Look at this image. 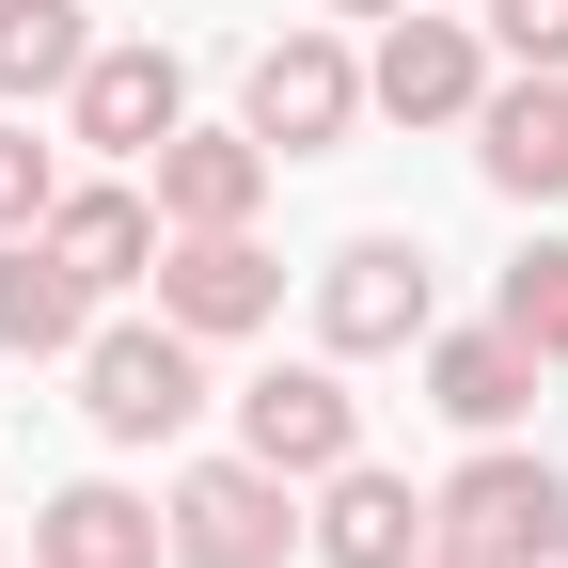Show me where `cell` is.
Wrapping results in <instances>:
<instances>
[{
	"instance_id": "cell-1",
	"label": "cell",
	"mask_w": 568,
	"mask_h": 568,
	"mask_svg": "<svg viewBox=\"0 0 568 568\" xmlns=\"http://www.w3.org/2000/svg\"><path fill=\"white\" fill-rule=\"evenodd\" d=\"M80 410L111 426V443H174V426L205 410L190 332H174V316H159V332H95V347H80Z\"/></svg>"
},
{
	"instance_id": "cell-2",
	"label": "cell",
	"mask_w": 568,
	"mask_h": 568,
	"mask_svg": "<svg viewBox=\"0 0 568 568\" xmlns=\"http://www.w3.org/2000/svg\"><path fill=\"white\" fill-rule=\"evenodd\" d=\"M443 537L489 552V568H552V552H568V474H552V458H474V474L443 489Z\"/></svg>"
},
{
	"instance_id": "cell-3",
	"label": "cell",
	"mask_w": 568,
	"mask_h": 568,
	"mask_svg": "<svg viewBox=\"0 0 568 568\" xmlns=\"http://www.w3.org/2000/svg\"><path fill=\"white\" fill-rule=\"evenodd\" d=\"M174 568H284V474L268 458H205L174 474Z\"/></svg>"
},
{
	"instance_id": "cell-4",
	"label": "cell",
	"mask_w": 568,
	"mask_h": 568,
	"mask_svg": "<svg viewBox=\"0 0 568 568\" xmlns=\"http://www.w3.org/2000/svg\"><path fill=\"white\" fill-rule=\"evenodd\" d=\"M347 111H364V63H347L332 32L253 48V142H268V159H332V142H347Z\"/></svg>"
},
{
	"instance_id": "cell-5",
	"label": "cell",
	"mask_w": 568,
	"mask_h": 568,
	"mask_svg": "<svg viewBox=\"0 0 568 568\" xmlns=\"http://www.w3.org/2000/svg\"><path fill=\"white\" fill-rule=\"evenodd\" d=\"M237 458H268V474H347V458H364V410H347L332 364H268V379L237 395Z\"/></svg>"
},
{
	"instance_id": "cell-6",
	"label": "cell",
	"mask_w": 568,
	"mask_h": 568,
	"mask_svg": "<svg viewBox=\"0 0 568 568\" xmlns=\"http://www.w3.org/2000/svg\"><path fill=\"white\" fill-rule=\"evenodd\" d=\"M268 301H284V268H268L237 222H190V237L159 253V316H174V332H253Z\"/></svg>"
},
{
	"instance_id": "cell-7",
	"label": "cell",
	"mask_w": 568,
	"mask_h": 568,
	"mask_svg": "<svg viewBox=\"0 0 568 568\" xmlns=\"http://www.w3.org/2000/svg\"><path fill=\"white\" fill-rule=\"evenodd\" d=\"M364 95H379L395 126H458V111L489 95V63H474V32H458V17H395V32H379V63H364Z\"/></svg>"
},
{
	"instance_id": "cell-8",
	"label": "cell",
	"mask_w": 568,
	"mask_h": 568,
	"mask_svg": "<svg viewBox=\"0 0 568 568\" xmlns=\"http://www.w3.org/2000/svg\"><path fill=\"white\" fill-rule=\"evenodd\" d=\"M63 95H80V142H111V159H159V142H174V111H190L174 48H95Z\"/></svg>"
},
{
	"instance_id": "cell-9",
	"label": "cell",
	"mask_w": 568,
	"mask_h": 568,
	"mask_svg": "<svg viewBox=\"0 0 568 568\" xmlns=\"http://www.w3.org/2000/svg\"><path fill=\"white\" fill-rule=\"evenodd\" d=\"M316 332H332V347H410V332H426V268H410L395 237H347L332 284H316Z\"/></svg>"
},
{
	"instance_id": "cell-10",
	"label": "cell",
	"mask_w": 568,
	"mask_h": 568,
	"mask_svg": "<svg viewBox=\"0 0 568 568\" xmlns=\"http://www.w3.org/2000/svg\"><path fill=\"white\" fill-rule=\"evenodd\" d=\"M253 190H268V142L253 126H174L159 142V222H253Z\"/></svg>"
},
{
	"instance_id": "cell-11",
	"label": "cell",
	"mask_w": 568,
	"mask_h": 568,
	"mask_svg": "<svg viewBox=\"0 0 568 568\" xmlns=\"http://www.w3.org/2000/svg\"><path fill=\"white\" fill-rule=\"evenodd\" d=\"M426 537H443V506H410V489L364 474V458H347V474H332V506H316V552H332V568H410Z\"/></svg>"
},
{
	"instance_id": "cell-12",
	"label": "cell",
	"mask_w": 568,
	"mask_h": 568,
	"mask_svg": "<svg viewBox=\"0 0 568 568\" xmlns=\"http://www.w3.org/2000/svg\"><path fill=\"white\" fill-rule=\"evenodd\" d=\"M159 506H126V489H63V506L32 521V568H159Z\"/></svg>"
},
{
	"instance_id": "cell-13",
	"label": "cell",
	"mask_w": 568,
	"mask_h": 568,
	"mask_svg": "<svg viewBox=\"0 0 568 568\" xmlns=\"http://www.w3.org/2000/svg\"><path fill=\"white\" fill-rule=\"evenodd\" d=\"M426 395H443L458 426H521L537 347H521V332H443V347H426Z\"/></svg>"
},
{
	"instance_id": "cell-14",
	"label": "cell",
	"mask_w": 568,
	"mask_h": 568,
	"mask_svg": "<svg viewBox=\"0 0 568 568\" xmlns=\"http://www.w3.org/2000/svg\"><path fill=\"white\" fill-rule=\"evenodd\" d=\"M48 253L80 268V284H142V253H159V205H142V190H63V205H48Z\"/></svg>"
},
{
	"instance_id": "cell-15",
	"label": "cell",
	"mask_w": 568,
	"mask_h": 568,
	"mask_svg": "<svg viewBox=\"0 0 568 568\" xmlns=\"http://www.w3.org/2000/svg\"><path fill=\"white\" fill-rule=\"evenodd\" d=\"M474 126H489V174L506 190H568V63L521 80V95H474Z\"/></svg>"
},
{
	"instance_id": "cell-16",
	"label": "cell",
	"mask_w": 568,
	"mask_h": 568,
	"mask_svg": "<svg viewBox=\"0 0 568 568\" xmlns=\"http://www.w3.org/2000/svg\"><path fill=\"white\" fill-rule=\"evenodd\" d=\"M80 63H95L80 0H0V95H63Z\"/></svg>"
},
{
	"instance_id": "cell-17",
	"label": "cell",
	"mask_w": 568,
	"mask_h": 568,
	"mask_svg": "<svg viewBox=\"0 0 568 568\" xmlns=\"http://www.w3.org/2000/svg\"><path fill=\"white\" fill-rule=\"evenodd\" d=\"M80 301H95V284L63 268L48 237H32V253H0V347H80Z\"/></svg>"
},
{
	"instance_id": "cell-18",
	"label": "cell",
	"mask_w": 568,
	"mask_h": 568,
	"mask_svg": "<svg viewBox=\"0 0 568 568\" xmlns=\"http://www.w3.org/2000/svg\"><path fill=\"white\" fill-rule=\"evenodd\" d=\"M506 332H521V347H537V364H568V237H552V253H521V268H506Z\"/></svg>"
},
{
	"instance_id": "cell-19",
	"label": "cell",
	"mask_w": 568,
	"mask_h": 568,
	"mask_svg": "<svg viewBox=\"0 0 568 568\" xmlns=\"http://www.w3.org/2000/svg\"><path fill=\"white\" fill-rule=\"evenodd\" d=\"M48 205H63V190H48V142H32V126H0V237L48 222Z\"/></svg>"
},
{
	"instance_id": "cell-20",
	"label": "cell",
	"mask_w": 568,
	"mask_h": 568,
	"mask_svg": "<svg viewBox=\"0 0 568 568\" xmlns=\"http://www.w3.org/2000/svg\"><path fill=\"white\" fill-rule=\"evenodd\" d=\"M489 48H521V63H568V0H489Z\"/></svg>"
},
{
	"instance_id": "cell-21",
	"label": "cell",
	"mask_w": 568,
	"mask_h": 568,
	"mask_svg": "<svg viewBox=\"0 0 568 568\" xmlns=\"http://www.w3.org/2000/svg\"><path fill=\"white\" fill-rule=\"evenodd\" d=\"M410 568H489V552H458V537H426V552H410Z\"/></svg>"
},
{
	"instance_id": "cell-22",
	"label": "cell",
	"mask_w": 568,
	"mask_h": 568,
	"mask_svg": "<svg viewBox=\"0 0 568 568\" xmlns=\"http://www.w3.org/2000/svg\"><path fill=\"white\" fill-rule=\"evenodd\" d=\"M332 17H395V0H332Z\"/></svg>"
}]
</instances>
